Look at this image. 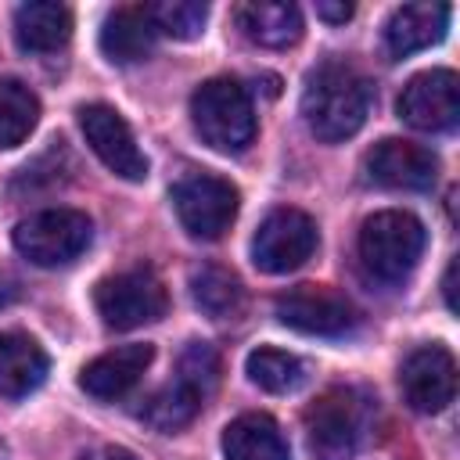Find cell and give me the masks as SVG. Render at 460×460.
I'll list each match as a JSON object with an SVG mask.
<instances>
[{
	"label": "cell",
	"instance_id": "21",
	"mask_svg": "<svg viewBox=\"0 0 460 460\" xmlns=\"http://www.w3.org/2000/svg\"><path fill=\"white\" fill-rule=\"evenodd\" d=\"M190 298L194 305L212 316V320H226L234 313H241L244 305V288L237 280L234 270L219 266V262H201L190 270Z\"/></svg>",
	"mask_w": 460,
	"mask_h": 460
},
{
	"label": "cell",
	"instance_id": "8",
	"mask_svg": "<svg viewBox=\"0 0 460 460\" xmlns=\"http://www.w3.org/2000/svg\"><path fill=\"white\" fill-rule=\"evenodd\" d=\"M273 309L284 327H291L298 334H313V338H341V334L356 331V323H359L356 305L327 284L288 288L284 295H277Z\"/></svg>",
	"mask_w": 460,
	"mask_h": 460
},
{
	"label": "cell",
	"instance_id": "6",
	"mask_svg": "<svg viewBox=\"0 0 460 460\" xmlns=\"http://www.w3.org/2000/svg\"><path fill=\"white\" fill-rule=\"evenodd\" d=\"M180 226L198 241H219L237 216V187L216 172H187L169 190Z\"/></svg>",
	"mask_w": 460,
	"mask_h": 460
},
{
	"label": "cell",
	"instance_id": "27",
	"mask_svg": "<svg viewBox=\"0 0 460 460\" xmlns=\"http://www.w3.org/2000/svg\"><path fill=\"white\" fill-rule=\"evenodd\" d=\"M316 18H323V22H334V25H338V22H349V18H352V4H345V0H341V4L320 0V4H316Z\"/></svg>",
	"mask_w": 460,
	"mask_h": 460
},
{
	"label": "cell",
	"instance_id": "10",
	"mask_svg": "<svg viewBox=\"0 0 460 460\" xmlns=\"http://www.w3.org/2000/svg\"><path fill=\"white\" fill-rule=\"evenodd\" d=\"M79 129L90 144V151L122 180L137 183L147 176V158L137 147V137L129 122L111 104H83L79 108Z\"/></svg>",
	"mask_w": 460,
	"mask_h": 460
},
{
	"label": "cell",
	"instance_id": "2",
	"mask_svg": "<svg viewBox=\"0 0 460 460\" xmlns=\"http://www.w3.org/2000/svg\"><path fill=\"white\" fill-rule=\"evenodd\" d=\"M428 244V230L413 212L402 208H385L363 219L359 237H356V252L363 270L381 280V284H399L406 280Z\"/></svg>",
	"mask_w": 460,
	"mask_h": 460
},
{
	"label": "cell",
	"instance_id": "5",
	"mask_svg": "<svg viewBox=\"0 0 460 460\" xmlns=\"http://www.w3.org/2000/svg\"><path fill=\"white\" fill-rule=\"evenodd\" d=\"M93 241V223L79 208H43L14 226V248L32 266L54 270L75 262Z\"/></svg>",
	"mask_w": 460,
	"mask_h": 460
},
{
	"label": "cell",
	"instance_id": "19",
	"mask_svg": "<svg viewBox=\"0 0 460 460\" xmlns=\"http://www.w3.org/2000/svg\"><path fill=\"white\" fill-rule=\"evenodd\" d=\"M237 25L259 47L284 50L302 40V11L288 0H252L237 7Z\"/></svg>",
	"mask_w": 460,
	"mask_h": 460
},
{
	"label": "cell",
	"instance_id": "14",
	"mask_svg": "<svg viewBox=\"0 0 460 460\" xmlns=\"http://www.w3.org/2000/svg\"><path fill=\"white\" fill-rule=\"evenodd\" d=\"M151 359H155V349L147 341L119 345V349H111V352H104V356H97V359H90L83 367L79 388L86 395L101 399V402L119 399V395H126L144 377V370L151 367Z\"/></svg>",
	"mask_w": 460,
	"mask_h": 460
},
{
	"label": "cell",
	"instance_id": "9",
	"mask_svg": "<svg viewBox=\"0 0 460 460\" xmlns=\"http://www.w3.org/2000/svg\"><path fill=\"white\" fill-rule=\"evenodd\" d=\"M316 244H320V234L309 212L273 208L252 237V262L262 273H291L309 262Z\"/></svg>",
	"mask_w": 460,
	"mask_h": 460
},
{
	"label": "cell",
	"instance_id": "12",
	"mask_svg": "<svg viewBox=\"0 0 460 460\" xmlns=\"http://www.w3.org/2000/svg\"><path fill=\"white\" fill-rule=\"evenodd\" d=\"M402 399L417 413H442L456 395V359L446 345H420L399 367Z\"/></svg>",
	"mask_w": 460,
	"mask_h": 460
},
{
	"label": "cell",
	"instance_id": "22",
	"mask_svg": "<svg viewBox=\"0 0 460 460\" xmlns=\"http://www.w3.org/2000/svg\"><path fill=\"white\" fill-rule=\"evenodd\" d=\"M40 122V97L22 79H0V151L18 147Z\"/></svg>",
	"mask_w": 460,
	"mask_h": 460
},
{
	"label": "cell",
	"instance_id": "18",
	"mask_svg": "<svg viewBox=\"0 0 460 460\" xmlns=\"http://www.w3.org/2000/svg\"><path fill=\"white\" fill-rule=\"evenodd\" d=\"M226 460H291V446L270 413H241L223 428Z\"/></svg>",
	"mask_w": 460,
	"mask_h": 460
},
{
	"label": "cell",
	"instance_id": "15",
	"mask_svg": "<svg viewBox=\"0 0 460 460\" xmlns=\"http://www.w3.org/2000/svg\"><path fill=\"white\" fill-rule=\"evenodd\" d=\"M449 29V4H402L385 25V54L402 61L438 43Z\"/></svg>",
	"mask_w": 460,
	"mask_h": 460
},
{
	"label": "cell",
	"instance_id": "11",
	"mask_svg": "<svg viewBox=\"0 0 460 460\" xmlns=\"http://www.w3.org/2000/svg\"><path fill=\"white\" fill-rule=\"evenodd\" d=\"M399 119L424 133L453 129L460 119V79L449 68L417 72L399 93Z\"/></svg>",
	"mask_w": 460,
	"mask_h": 460
},
{
	"label": "cell",
	"instance_id": "20",
	"mask_svg": "<svg viewBox=\"0 0 460 460\" xmlns=\"http://www.w3.org/2000/svg\"><path fill=\"white\" fill-rule=\"evenodd\" d=\"M72 36V11L65 4L32 0L14 11V40L29 54H50L61 50Z\"/></svg>",
	"mask_w": 460,
	"mask_h": 460
},
{
	"label": "cell",
	"instance_id": "25",
	"mask_svg": "<svg viewBox=\"0 0 460 460\" xmlns=\"http://www.w3.org/2000/svg\"><path fill=\"white\" fill-rule=\"evenodd\" d=\"M147 14H151L155 29L165 32V36L198 40L205 32V22H208V4H201V0H162V4H147Z\"/></svg>",
	"mask_w": 460,
	"mask_h": 460
},
{
	"label": "cell",
	"instance_id": "7",
	"mask_svg": "<svg viewBox=\"0 0 460 460\" xmlns=\"http://www.w3.org/2000/svg\"><path fill=\"white\" fill-rule=\"evenodd\" d=\"M93 305H97L104 327L137 331V327L155 323V320L165 316L169 295H165V284L151 270L137 266V270H122V273H111V277L97 280Z\"/></svg>",
	"mask_w": 460,
	"mask_h": 460
},
{
	"label": "cell",
	"instance_id": "3",
	"mask_svg": "<svg viewBox=\"0 0 460 460\" xmlns=\"http://www.w3.org/2000/svg\"><path fill=\"white\" fill-rule=\"evenodd\" d=\"M190 122L198 129V137L223 155H241L252 140H255V108L248 90L230 79V75H216L208 83H201L190 97Z\"/></svg>",
	"mask_w": 460,
	"mask_h": 460
},
{
	"label": "cell",
	"instance_id": "13",
	"mask_svg": "<svg viewBox=\"0 0 460 460\" xmlns=\"http://www.w3.org/2000/svg\"><path fill=\"white\" fill-rule=\"evenodd\" d=\"M363 165H367V176L388 190H428L438 180V155L424 144L399 140V137L377 140L367 151Z\"/></svg>",
	"mask_w": 460,
	"mask_h": 460
},
{
	"label": "cell",
	"instance_id": "26",
	"mask_svg": "<svg viewBox=\"0 0 460 460\" xmlns=\"http://www.w3.org/2000/svg\"><path fill=\"white\" fill-rule=\"evenodd\" d=\"M180 381H187L190 388L208 395L219 381V352L208 341H190L180 356Z\"/></svg>",
	"mask_w": 460,
	"mask_h": 460
},
{
	"label": "cell",
	"instance_id": "28",
	"mask_svg": "<svg viewBox=\"0 0 460 460\" xmlns=\"http://www.w3.org/2000/svg\"><path fill=\"white\" fill-rule=\"evenodd\" d=\"M79 460H140V456H137V453H129V449H122V446H101V449L83 453Z\"/></svg>",
	"mask_w": 460,
	"mask_h": 460
},
{
	"label": "cell",
	"instance_id": "17",
	"mask_svg": "<svg viewBox=\"0 0 460 460\" xmlns=\"http://www.w3.org/2000/svg\"><path fill=\"white\" fill-rule=\"evenodd\" d=\"M47 352L22 331H0V395L22 399L47 381Z\"/></svg>",
	"mask_w": 460,
	"mask_h": 460
},
{
	"label": "cell",
	"instance_id": "29",
	"mask_svg": "<svg viewBox=\"0 0 460 460\" xmlns=\"http://www.w3.org/2000/svg\"><path fill=\"white\" fill-rule=\"evenodd\" d=\"M453 273H456V262H449L446 280H442V291H446V305H449V309H456V302H453Z\"/></svg>",
	"mask_w": 460,
	"mask_h": 460
},
{
	"label": "cell",
	"instance_id": "24",
	"mask_svg": "<svg viewBox=\"0 0 460 460\" xmlns=\"http://www.w3.org/2000/svg\"><path fill=\"white\" fill-rule=\"evenodd\" d=\"M244 374H248L252 385H259L262 392H273V395H288V392H295L305 381L302 359L284 352V349H270V345L248 352Z\"/></svg>",
	"mask_w": 460,
	"mask_h": 460
},
{
	"label": "cell",
	"instance_id": "16",
	"mask_svg": "<svg viewBox=\"0 0 460 460\" xmlns=\"http://www.w3.org/2000/svg\"><path fill=\"white\" fill-rule=\"evenodd\" d=\"M155 36L158 29L147 14V4H122L108 11L101 25V54L111 65H133L155 50Z\"/></svg>",
	"mask_w": 460,
	"mask_h": 460
},
{
	"label": "cell",
	"instance_id": "4",
	"mask_svg": "<svg viewBox=\"0 0 460 460\" xmlns=\"http://www.w3.org/2000/svg\"><path fill=\"white\" fill-rule=\"evenodd\" d=\"M370 399L356 388H327L305 410V438L313 460H349L367 438Z\"/></svg>",
	"mask_w": 460,
	"mask_h": 460
},
{
	"label": "cell",
	"instance_id": "23",
	"mask_svg": "<svg viewBox=\"0 0 460 460\" xmlns=\"http://www.w3.org/2000/svg\"><path fill=\"white\" fill-rule=\"evenodd\" d=\"M201 402H205V395H201L198 388H190L187 381L176 377L172 385L158 388V392L144 402L140 417H144L151 428H158V431H180V428H187V424L201 413Z\"/></svg>",
	"mask_w": 460,
	"mask_h": 460
},
{
	"label": "cell",
	"instance_id": "1",
	"mask_svg": "<svg viewBox=\"0 0 460 460\" xmlns=\"http://www.w3.org/2000/svg\"><path fill=\"white\" fill-rule=\"evenodd\" d=\"M370 101H374V90L352 65L323 61L305 79L302 119L316 140L338 144L363 129V122L370 115Z\"/></svg>",
	"mask_w": 460,
	"mask_h": 460
}]
</instances>
